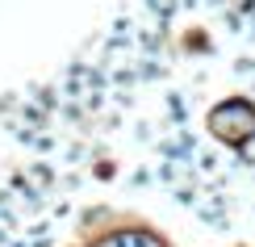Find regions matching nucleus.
Listing matches in <instances>:
<instances>
[{
	"mask_svg": "<svg viewBox=\"0 0 255 247\" xmlns=\"http://www.w3.org/2000/svg\"><path fill=\"white\" fill-rule=\"evenodd\" d=\"M209 126H214V134L230 138V143H243V138L255 134V109L247 101H230V105L209 113Z\"/></svg>",
	"mask_w": 255,
	"mask_h": 247,
	"instance_id": "1",
	"label": "nucleus"
},
{
	"mask_svg": "<svg viewBox=\"0 0 255 247\" xmlns=\"http://www.w3.org/2000/svg\"><path fill=\"white\" fill-rule=\"evenodd\" d=\"M92 247H163V243L151 239L146 231H118V235H109V239H101Z\"/></svg>",
	"mask_w": 255,
	"mask_h": 247,
	"instance_id": "2",
	"label": "nucleus"
}]
</instances>
